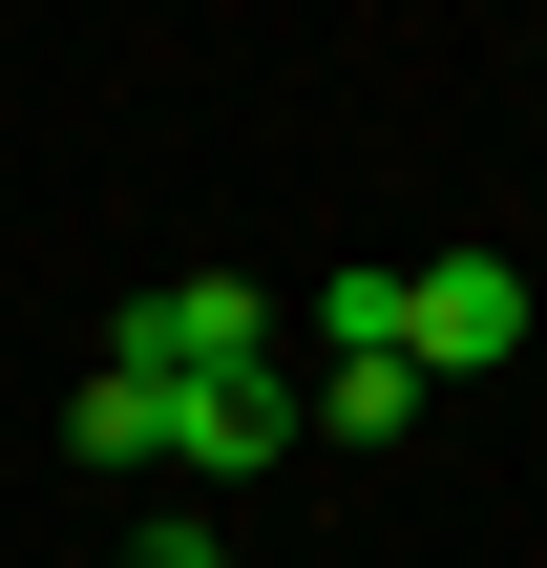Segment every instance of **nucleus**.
Wrapping results in <instances>:
<instances>
[{
  "label": "nucleus",
  "mask_w": 547,
  "mask_h": 568,
  "mask_svg": "<svg viewBox=\"0 0 547 568\" xmlns=\"http://www.w3.org/2000/svg\"><path fill=\"white\" fill-rule=\"evenodd\" d=\"M105 358H148V379H274V295L253 274H169V295H126Z\"/></svg>",
  "instance_id": "nucleus-1"
},
{
  "label": "nucleus",
  "mask_w": 547,
  "mask_h": 568,
  "mask_svg": "<svg viewBox=\"0 0 547 568\" xmlns=\"http://www.w3.org/2000/svg\"><path fill=\"white\" fill-rule=\"evenodd\" d=\"M401 358H422V379L527 358V274H506V253H422V274H401Z\"/></svg>",
  "instance_id": "nucleus-2"
},
{
  "label": "nucleus",
  "mask_w": 547,
  "mask_h": 568,
  "mask_svg": "<svg viewBox=\"0 0 547 568\" xmlns=\"http://www.w3.org/2000/svg\"><path fill=\"white\" fill-rule=\"evenodd\" d=\"M274 443H295V379H169V464L190 485H253Z\"/></svg>",
  "instance_id": "nucleus-3"
},
{
  "label": "nucleus",
  "mask_w": 547,
  "mask_h": 568,
  "mask_svg": "<svg viewBox=\"0 0 547 568\" xmlns=\"http://www.w3.org/2000/svg\"><path fill=\"white\" fill-rule=\"evenodd\" d=\"M63 443H84V464H169V379H148V358H84Z\"/></svg>",
  "instance_id": "nucleus-4"
},
{
  "label": "nucleus",
  "mask_w": 547,
  "mask_h": 568,
  "mask_svg": "<svg viewBox=\"0 0 547 568\" xmlns=\"http://www.w3.org/2000/svg\"><path fill=\"white\" fill-rule=\"evenodd\" d=\"M316 358H401V274H379V253L316 274ZM401 379H422V358H401Z\"/></svg>",
  "instance_id": "nucleus-5"
},
{
  "label": "nucleus",
  "mask_w": 547,
  "mask_h": 568,
  "mask_svg": "<svg viewBox=\"0 0 547 568\" xmlns=\"http://www.w3.org/2000/svg\"><path fill=\"white\" fill-rule=\"evenodd\" d=\"M126 568H232V527H211V506H148V527H126Z\"/></svg>",
  "instance_id": "nucleus-6"
}]
</instances>
